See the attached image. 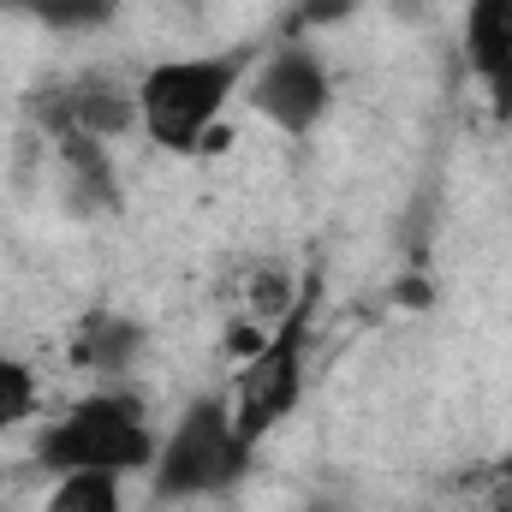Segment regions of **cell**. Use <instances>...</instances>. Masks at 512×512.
Instances as JSON below:
<instances>
[{
  "label": "cell",
  "mask_w": 512,
  "mask_h": 512,
  "mask_svg": "<svg viewBox=\"0 0 512 512\" xmlns=\"http://www.w3.org/2000/svg\"><path fill=\"white\" fill-rule=\"evenodd\" d=\"M239 78H245V54L161 60L137 78V126L167 155H197V149H209V131L227 114Z\"/></svg>",
  "instance_id": "1"
},
{
  "label": "cell",
  "mask_w": 512,
  "mask_h": 512,
  "mask_svg": "<svg viewBox=\"0 0 512 512\" xmlns=\"http://www.w3.org/2000/svg\"><path fill=\"white\" fill-rule=\"evenodd\" d=\"M155 429L137 405V393H90L66 417H54L36 441V465L66 477V471H149L155 465Z\"/></svg>",
  "instance_id": "2"
},
{
  "label": "cell",
  "mask_w": 512,
  "mask_h": 512,
  "mask_svg": "<svg viewBox=\"0 0 512 512\" xmlns=\"http://www.w3.org/2000/svg\"><path fill=\"white\" fill-rule=\"evenodd\" d=\"M251 453L256 447L239 435V423H233V399H191L173 417V429L161 435L149 477H155V495L161 501H197V495L233 489L245 477Z\"/></svg>",
  "instance_id": "3"
},
{
  "label": "cell",
  "mask_w": 512,
  "mask_h": 512,
  "mask_svg": "<svg viewBox=\"0 0 512 512\" xmlns=\"http://www.w3.org/2000/svg\"><path fill=\"white\" fill-rule=\"evenodd\" d=\"M304 340H310V316H304V304H292L274 322V334L245 358V376L233 387V423L251 447L262 435H274L304 399Z\"/></svg>",
  "instance_id": "4"
},
{
  "label": "cell",
  "mask_w": 512,
  "mask_h": 512,
  "mask_svg": "<svg viewBox=\"0 0 512 512\" xmlns=\"http://www.w3.org/2000/svg\"><path fill=\"white\" fill-rule=\"evenodd\" d=\"M328 102H334V78H328L322 54L304 42H280L251 78V108L286 137H304L322 126Z\"/></svg>",
  "instance_id": "5"
},
{
  "label": "cell",
  "mask_w": 512,
  "mask_h": 512,
  "mask_svg": "<svg viewBox=\"0 0 512 512\" xmlns=\"http://www.w3.org/2000/svg\"><path fill=\"white\" fill-rule=\"evenodd\" d=\"M36 120L54 137H126L137 126V90H120V84H102V78H84V84H60L48 96H36Z\"/></svg>",
  "instance_id": "6"
},
{
  "label": "cell",
  "mask_w": 512,
  "mask_h": 512,
  "mask_svg": "<svg viewBox=\"0 0 512 512\" xmlns=\"http://www.w3.org/2000/svg\"><path fill=\"white\" fill-rule=\"evenodd\" d=\"M465 60L495 96V114L512 120V0H471L465 6Z\"/></svg>",
  "instance_id": "7"
},
{
  "label": "cell",
  "mask_w": 512,
  "mask_h": 512,
  "mask_svg": "<svg viewBox=\"0 0 512 512\" xmlns=\"http://www.w3.org/2000/svg\"><path fill=\"white\" fill-rule=\"evenodd\" d=\"M60 143V179H66V197L78 215H108L120 209V173L108 161V143L102 137H54Z\"/></svg>",
  "instance_id": "8"
},
{
  "label": "cell",
  "mask_w": 512,
  "mask_h": 512,
  "mask_svg": "<svg viewBox=\"0 0 512 512\" xmlns=\"http://www.w3.org/2000/svg\"><path fill=\"white\" fill-rule=\"evenodd\" d=\"M143 322H131L120 310H90L84 322H78V340H72V364H84V370H108V376H120L137 364V352H143Z\"/></svg>",
  "instance_id": "9"
},
{
  "label": "cell",
  "mask_w": 512,
  "mask_h": 512,
  "mask_svg": "<svg viewBox=\"0 0 512 512\" xmlns=\"http://www.w3.org/2000/svg\"><path fill=\"white\" fill-rule=\"evenodd\" d=\"M0 6L36 18L42 30H66V36L102 30V24H114V12H120V0H0Z\"/></svg>",
  "instance_id": "10"
},
{
  "label": "cell",
  "mask_w": 512,
  "mask_h": 512,
  "mask_svg": "<svg viewBox=\"0 0 512 512\" xmlns=\"http://www.w3.org/2000/svg\"><path fill=\"white\" fill-rule=\"evenodd\" d=\"M42 512H126L120 477L108 471H66L54 477V495L42 501Z\"/></svg>",
  "instance_id": "11"
},
{
  "label": "cell",
  "mask_w": 512,
  "mask_h": 512,
  "mask_svg": "<svg viewBox=\"0 0 512 512\" xmlns=\"http://www.w3.org/2000/svg\"><path fill=\"white\" fill-rule=\"evenodd\" d=\"M36 405H42L36 370H30L24 358H0V423H6V429H18Z\"/></svg>",
  "instance_id": "12"
},
{
  "label": "cell",
  "mask_w": 512,
  "mask_h": 512,
  "mask_svg": "<svg viewBox=\"0 0 512 512\" xmlns=\"http://www.w3.org/2000/svg\"><path fill=\"white\" fill-rule=\"evenodd\" d=\"M298 298H292V280L280 274V268H262L251 280V310H262V316H286Z\"/></svg>",
  "instance_id": "13"
},
{
  "label": "cell",
  "mask_w": 512,
  "mask_h": 512,
  "mask_svg": "<svg viewBox=\"0 0 512 512\" xmlns=\"http://www.w3.org/2000/svg\"><path fill=\"white\" fill-rule=\"evenodd\" d=\"M489 512H512V483H501V495H489Z\"/></svg>",
  "instance_id": "14"
},
{
  "label": "cell",
  "mask_w": 512,
  "mask_h": 512,
  "mask_svg": "<svg viewBox=\"0 0 512 512\" xmlns=\"http://www.w3.org/2000/svg\"><path fill=\"white\" fill-rule=\"evenodd\" d=\"M495 477H501V483H512V447L501 453V465H495Z\"/></svg>",
  "instance_id": "15"
},
{
  "label": "cell",
  "mask_w": 512,
  "mask_h": 512,
  "mask_svg": "<svg viewBox=\"0 0 512 512\" xmlns=\"http://www.w3.org/2000/svg\"><path fill=\"white\" fill-rule=\"evenodd\" d=\"M304 512H346V507H340V501H310Z\"/></svg>",
  "instance_id": "16"
},
{
  "label": "cell",
  "mask_w": 512,
  "mask_h": 512,
  "mask_svg": "<svg viewBox=\"0 0 512 512\" xmlns=\"http://www.w3.org/2000/svg\"><path fill=\"white\" fill-rule=\"evenodd\" d=\"M0 435H6V423H0Z\"/></svg>",
  "instance_id": "17"
}]
</instances>
